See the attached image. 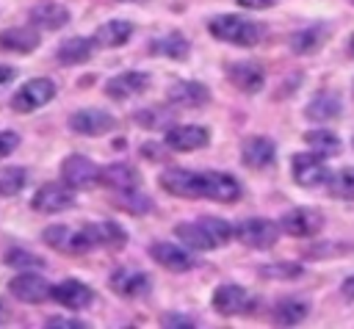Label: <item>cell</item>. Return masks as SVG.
Here are the masks:
<instances>
[{"instance_id": "6da1fadb", "label": "cell", "mask_w": 354, "mask_h": 329, "mask_svg": "<svg viewBox=\"0 0 354 329\" xmlns=\"http://www.w3.org/2000/svg\"><path fill=\"white\" fill-rule=\"evenodd\" d=\"M207 30L218 39V41H230L238 47H254L260 41L263 28L252 19H243L238 14H218L207 22Z\"/></svg>"}, {"instance_id": "7a4b0ae2", "label": "cell", "mask_w": 354, "mask_h": 329, "mask_svg": "<svg viewBox=\"0 0 354 329\" xmlns=\"http://www.w3.org/2000/svg\"><path fill=\"white\" fill-rule=\"evenodd\" d=\"M329 169L324 163V155L318 152H301V155H293V180L301 185V188H321L329 182Z\"/></svg>"}, {"instance_id": "3957f363", "label": "cell", "mask_w": 354, "mask_h": 329, "mask_svg": "<svg viewBox=\"0 0 354 329\" xmlns=\"http://www.w3.org/2000/svg\"><path fill=\"white\" fill-rule=\"evenodd\" d=\"M53 97H55V83L47 80V77H33V80H28V83L11 97V108L19 111V113H30V111L47 105Z\"/></svg>"}, {"instance_id": "277c9868", "label": "cell", "mask_w": 354, "mask_h": 329, "mask_svg": "<svg viewBox=\"0 0 354 329\" xmlns=\"http://www.w3.org/2000/svg\"><path fill=\"white\" fill-rule=\"evenodd\" d=\"M160 188H166L171 196H183V199H202V171H191V169H166L158 177Z\"/></svg>"}, {"instance_id": "5b68a950", "label": "cell", "mask_w": 354, "mask_h": 329, "mask_svg": "<svg viewBox=\"0 0 354 329\" xmlns=\"http://www.w3.org/2000/svg\"><path fill=\"white\" fill-rule=\"evenodd\" d=\"M202 199L213 202H238L241 199V182L227 171H202Z\"/></svg>"}, {"instance_id": "8992f818", "label": "cell", "mask_w": 354, "mask_h": 329, "mask_svg": "<svg viewBox=\"0 0 354 329\" xmlns=\"http://www.w3.org/2000/svg\"><path fill=\"white\" fill-rule=\"evenodd\" d=\"M277 224L271 221V218H246V221H241L238 227H235V238L241 241V243H246V246H252V249H268V246H274L277 243Z\"/></svg>"}, {"instance_id": "52a82bcc", "label": "cell", "mask_w": 354, "mask_h": 329, "mask_svg": "<svg viewBox=\"0 0 354 329\" xmlns=\"http://www.w3.org/2000/svg\"><path fill=\"white\" fill-rule=\"evenodd\" d=\"M41 241L58 252H69V254H80V252H88L91 249V241L86 235V229H69L66 224H55V227H47L41 232Z\"/></svg>"}, {"instance_id": "ba28073f", "label": "cell", "mask_w": 354, "mask_h": 329, "mask_svg": "<svg viewBox=\"0 0 354 329\" xmlns=\"http://www.w3.org/2000/svg\"><path fill=\"white\" fill-rule=\"evenodd\" d=\"M61 177L69 188H91L94 182H100V166L86 155H69L61 163Z\"/></svg>"}, {"instance_id": "9c48e42d", "label": "cell", "mask_w": 354, "mask_h": 329, "mask_svg": "<svg viewBox=\"0 0 354 329\" xmlns=\"http://www.w3.org/2000/svg\"><path fill=\"white\" fill-rule=\"evenodd\" d=\"M72 205H75V196L69 185H58V182H44L30 199V207L36 213H61Z\"/></svg>"}, {"instance_id": "30bf717a", "label": "cell", "mask_w": 354, "mask_h": 329, "mask_svg": "<svg viewBox=\"0 0 354 329\" xmlns=\"http://www.w3.org/2000/svg\"><path fill=\"white\" fill-rule=\"evenodd\" d=\"M279 227H282L288 235H293V238H313V235L321 232L324 216L315 213V210H310V207H296V210H288V213L282 216Z\"/></svg>"}, {"instance_id": "8fae6325", "label": "cell", "mask_w": 354, "mask_h": 329, "mask_svg": "<svg viewBox=\"0 0 354 329\" xmlns=\"http://www.w3.org/2000/svg\"><path fill=\"white\" fill-rule=\"evenodd\" d=\"M69 127L80 135H105L116 127V119L105 111H97V108H86V111H77L69 116Z\"/></svg>"}, {"instance_id": "7c38bea8", "label": "cell", "mask_w": 354, "mask_h": 329, "mask_svg": "<svg viewBox=\"0 0 354 329\" xmlns=\"http://www.w3.org/2000/svg\"><path fill=\"white\" fill-rule=\"evenodd\" d=\"M207 138H210V133L205 127H199V124H174V127L166 130L163 144L169 149H174V152H191V149L205 147Z\"/></svg>"}, {"instance_id": "4fadbf2b", "label": "cell", "mask_w": 354, "mask_h": 329, "mask_svg": "<svg viewBox=\"0 0 354 329\" xmlns=\"http://www.w3.org/2000/svg\"><path fill=\"white\" fill-rule=\"evenodd\" d=\"M8 290H11V296H17L19 301H28V304H39L41 299L50 296V285H47V279L39 276V274H33V271L14 276V279L8 282Z\"/></svg>"}, {"instance_id": "5bb4252c", "label": "cell", "mask_w": 354, "mask_h": 329, "mask_svg": "<svg viewBox=\"0 0 354 329\" xmlns=\"http://www.w3.org/2000/svg\"><path fill=\"white\" fill-rule=\"evenodd\" d=\"M50 296H53L58 304H64L66 310H83V307H88L91 299H94L91 288L83 285V282H77V279H64V282H58L55 288H50Z\"/></svg>"}, {"instance_id": "9a60e30c", "label": "cell", "mask_w": 354, "mask_h": 329, "mask_svg": "<svg viewBox=\"0 0 354 329\" xmlns=\"http://www.w3.org/2000/svg\"><path fill=\"white\" fill-rule=\"evenodd\" d=\"M249 301H252L249 293H246L241 285H232V282L221 285V288L213 293V307H216V312H221V315H241V312H246V310L252 307Z\"/></svg>"}, {"instance_id": "2e32d148", "label": "cell", "mask_w": 354, "mask_h": 329, "mask_svg": "<svg viewBox=\"0 0 354 329\" xmlns=\"http://www.w3.org/2000/svg\"><path fill=\"white\" fill-rule=\"evenodd\" d=\"M227 77H230V83L235 88H241L246 94H257L263 88V83H266V75L254 61H238V64L227 66Z\"/></svg>"}, {"instance_id": "e0dca14e", "label": "cell", "mask_w": 354, "mask_h": 329, "mask_svg": "<svg viewBox=\"0 0 354 329\" xmlns=\"http://www.w3.org/2000/svg\"><path fill=\"white\" fill-rule=\"evenodd\" d=\"M147 86H149V77L144 72H122L105 83V94L111 100H130V97L141 94Z\"/></svg>"}, {"instance_id": "ac0fdd59", "label": "cell", "mask_w": 354, "mask_h": 329, "mask_svg": "<svg viewBox=\"0 0 354 329\" xmlns=\"http://www.w3.org/2000/svg\"><path fill=\"white\" fill-rule=\"evenodd\" d=\"M243 163L252 166V169H268L277 158V147L271 138L266 135H254V138H246L243 141Z\"/></svg>"}, {"instance_id": "d6986e66", "label": "cell", "mask_w": 354, "mask_h": 329, "mask_svg": "<svg viewBox=\"0 0 354 329\" xmlns=\"http://www.w3.org/2000/svg\"><path fill=\"white\" fill-rule=\"evenodd\" d=\"M169 102L174 105H191V108H199L210 100V91L207 86H202L199 80H177L171 88H169Z\"/></svg>"}, {"instance_id": "ffe728a7", "label": "cell", "mask_w": 354, "mask_h": 329, "mask_svg": "<svg viewBox=\"0 0 354 329\" xmlns=\"http://www.w3.org/2000/svg\"><path fill=\"white\" fill-rule=\"evenodd\" d=\"M149 257H152L158 265L169 268V271H188V268L194 265V257H191L185 249L174 246V243H155V246L149 249Z\"/></svg>"}, {"instance_id": "44dd1931", "label": "cell", "mask_w": 354, "mask_h": 329, "mask_svg": "<svg viewBox=\"0 0 354 329\" xmlns=\"http://www.w3.org/2000/svg\"><path fill=\"white\" fill-rule=\"evenodd\" d=\"M149 53H152V55H160V58L183 61V58H188L191 44H188V39H185L183 33H163V36H155V39H152Z\"/></svg>"}, {"instance_id": "7402d4cb", "label": "cell", "mask_w": 354, "mask_h": 329, "mask_svg": "<svg viewBox=\"0 0 354 329\" xmlns=\"http://www.w3.org/2000/svg\"><path fill=\"white\" fill-rule=\"evenodd\" d=\"M111 288L124 299H138L149 290V276L141 271H116L111 276Z\"/></svg>"}, {"instance_id": "603a6c76", "label": "cell", "mask_w": 354, "mask_h": 329, "mask_svg": "<svg viewBox=\"0 0 354 329\" xmlns=\"http://www.w3.org/2000/svg\"><path fill=\"white\" fill-rule=\"evenodd\" d=\"M39 33L33 28H8L0 33V47L8 53H33L39 47Z\"/></svg>"}, {"instance_id": "cb8c5ba5", "label": "cell", "mask_w": 354, "mask_h": 329, "mask_svg": "<svg viewBox=\"0 0 354 329\" xmlns=\"http://www.w3.org/2000/svg\"><path fill=\"white\" fill-rule=\"evenodd\" d=\"M30 22L36 28H44V30H58L69 22V11L58 3H41V6L30 8Z\"/></svg>"}, {"instance_id": "d4e9b609", "label": "cell", "mask_w": 354, "mask_h": 329, "mask_svg": "<svg viewBox=\"0 0 354 329\" xmlns=\"http://www.w3.org/2000/svg\"><path fill=\"white\" fill-rule=\"evenodd\" d=\"M130 36H133V25H130L127 19H111V22H105V25L97 28L94 44H97V47H119V44H124Z\"/></svg>"}, {"instance_id": "484cf974", "label": "cell", "mask_w": 354, "mask_h": 329, "mask_svg": "<svg viewBox=\"0 0 354 329\" xmlns=\"http://www.w3.org/2000/svg\"><path fill=\"white\" fill-rule=\"evenodd\" d=\"M100 182H105L113 191H127V188L138 185V171L127 163H111L100 171Z\"/></svg>"}, {"instance_id": "4316f807", "label": "cell", "mask_w": 354, "mask_h": 329, "mask_svg": "<svg viewBox=\"0 0 354 329\" xmlns=\"http://www.w3.org/2000/svg\"><path fill=\"white\" fill-rule=\"evenodd\" d=\"M174 235L188 246V249H196V252H207V249H216V241L213 235L202 227V221H194V224H177L174 227Z\"/></svg>"}, {"instance_id": "83f0119b", "label": "cell", "mask_w": 354, "mask_h": 329, "mask_svg": "<svg viewBox=\"0 0 354 329\" xmlns=\"http://www.w3.org/2000/svg\"><path fill=\"white\" fill-rule=\"evenodd\" d=\"M340 113V97L332 91H321L307 102V119L313 122H329Z\"/></svg>"}, {"instance_id": "f1b7e54d", "label": "cell", "mask_w": 354, "mask_h": 329, "mask_svg": "<svg viewBox=\"0 0 354 329\" xmlns=\"http://www.w3.org/2000/svg\"><path fill=\"white\" fill-rule=\"evenodd\" d=\"M307 312H310V304L304 299H282L274 307V323L277 326H296L307 318Z\"/></svg>"}, {"instance_id": "f546056e", "label": "cell", "mask_w": 354, "mask_h": 329, "mask_svg": "<svg viewBox=\"0 0 354 329\" xmlns=\"http://www.w3.org/2000/svg\"><path fill=\"white\" fill-rule=\"evenodd\" d=\"M83 229H86L91 246H122V243L127 241L124 229L116 227V224H111V221H102V224H86Z\"/></svg>"}, {"instance_id": "4dcf8cb0", "label": "cell", "mask_w": 354, "mask_h": 329, "mask_svg": "<svg viewBox=\"0 0 354 329\" xmlns=\"http://www.w3.org/2000/svg\"><path fill=\"white\" fill-rule=\"evenodd\" d=\"M326 41V28L321 25H313V28H301L290 36V50L299 53V55H310L315 53L321 44Z\"/></svg>"}, {"instance_id": "1f68e13d", "label": "cell", "mask_w": 354, "mask_h": 329, "mask_svg": "<svg viewBox=\"0 0 354 329\" xmlns=\"http://www.w3.org/2000/svg\"><path fill=\"white\" fill-rule=\"evenodd\" d=\"M91 44H94V41H88V39H83V36L66 39V41L58 47L55 58H58L64 66H72V64H83V61H88V55H91Z\"/></svg>"}, {"instance_id": "d6a6232c", "label": "cell", "mask_w": 354, "mask_h": 329, "mask_svg": "<svg viewBox=\"0 0 354 329\" xmlns=\"http://www.w3.org/2000/svg\"><path fill=\"white\" fill-rule=\"evenodd\" d=\"M116 205H119V207H124V210H127V213H133V216H144V213H149V210L155 207V205H152V199H149L147 194L136 191V188L119 191Z\"/></svg>"}, {"instance_id": "836d02e7", "label": "cell", "mask_w": 354, "mask_h": 329, "mask_svg": "<svg viewBox=\"0 0 354 329\" xmlns=\"http://www.w3.org/2000/svg\"><path fill=\"white\" fill-rule=\"evenodd\" d=\"M304 141L313 147V152H318L324 158H332V155L340 152V138L332 135V133H326V130H313V133L304 135Z\"/></svg>"}, {"instance_id": "e575fe53", "label": "cell", "mask_w": 354, "mask_h": 329, "mask_svg": "<svg viewBox=\"0 0 354 329\" xmlns=\"http://www.w3.org/2000/svg\"><path fill=\"white\" fill-rule=\"evenodd\" d=\"M329 194L335 199H354V166H343L335 177H329Z\"/></svg>"}, {"instance_id": "d590c367", "label": "cell", "mask_w": 354, "mask_h": 329, "mask_svg": "<svg viewBox=\"0 0 354 329\" xmlns=\"http://www.w3.org/2000/svg\"><path fill=\"white\" fill-rule=\"evenodd\" d=\"M28 174L22 166H11V169H0V196H14L22 191Z\"/></svg>"}, {"instance_id": "8d00e7d4", "label": "cell", "mask_w": 354, "mask_h": 329, "mask_svg": "<svg viewBox=\"0 0 354 329\" xmlns=\"http://www.w3.org/2000/svg\"><path fill=\"white\" fill-rule=\"evenodd\" d=\"M3 260H6V265H11V268H28V271L44 268V260H41L39 254L28 252V249H8Z\"/></svg>"}, {"instance_id": "74e56055", "label": "cell", "mask_w": 354, "mask_h": 329, "mask_svg": "<svg viewBox=\"0 0 354 329\" xmlns=\"http://www.w3.org/2000/svg\"><path fill=\"white\" fill-rule=\"evenodd\" d=\"M199 221H202V227L213 235L216 246H224V243L232 238V227H230L227 221H221V218H216V216H205V218H199Z\"/></svg>"}, {"instance_id": "f35d334b", "label": "cell", "mask_w": 354, "mask_h": 329, "mask_svg": "<svg viewBox=\"0 0 354 329\" xmlns=\"http://www.w3.org/2000/svg\"><path fill=\"white\" fill-rule=\"evenodd\" d=\"M263 276H277V279H296L301 274V265H293V263H277V265H266L260 268Z\"/></svg>"}, {"instance_id": "ab89813d", "label": "cell", "mask_w": 354, "mask_h": 329, "mask_svg": "<svg viewBox=\"0 0 354 329\" xmlns=\"http://www.w3.org/2000/svg\"><path fill=\"white\" fill-rule=\"evenodd\" d=\"M136 122H138L141 127H149V130H155V127H166V116H163L160 108L138 111V113H136Z\"/></svg>"}, {"instance_id": "60d3db41", "label": "cell", "mask_w": 354, "mask_h": 329, "mask_svg": "<svg viewBox=\"0 0 354 329\" xmlns=\"http://www.w3.org/2000/svg\"><path fill=\"white\" fill-rule=\"evenodd\" d=\"M19 147V135L14 130H0V158L11 155Z\"/></svg>"}, {"instance_id": "b9f144b4", "label": "cell", "mask_w": 354, "mask_h": 329, "mask_svg": "<svg viewBox=\"0 0 354 329\" xmlns=\"http://www.w3.org/2000/svg\"><path fill=\"white\" fill-rule=\"evenodd\" d=\"M163 326H169V329H191V326H196L188 315H177V312H169V315H163Z\"/></svg>"}, {"instance_id": "7bdbcfd3", "label": "cell", "mask_w": 354, "mask_h": 329, "mask_svg": "<svg viewBox=\"0 0 354 329\" xmlns=\"http://www.w3.org/2000/svg\"><path fill=\"white\" fill-rule=\"evenodd\" d=\"M47 329H83L86 323L77 318H47Z\"/></svg>"}, {"instance_id": "ee69618b", "label": "cell", "mask_w": 354, "mask_h": 329, "mask_svg": "<svg viewBox=\"0 0 354 329\" xmlns=\"http://www.w3.org/2000/svg\"><path fill=\"white\" fill-rule=\"evenodd\" d=\"M17 77V69L14 66H3L0 64V91L6 88V86H11V80Z\"/></svg>"}, {"instance_id": "f6af8a7d", "label": "cell", "mask_w": 354, "mask_h": 329, "mask_svg": "<svg viewBox=\"0 0 354 329\" xmlns=\"http://www.w3.org/2000/svg\"><path fill=\"white\" fill-rule=\"evenodd\" d=\"M238 6H243V8H268L274 0H235Z\"/></svg>"}, {"instance_id": "bcb514c9", "label": "cell", "mask_w": 354, "mask_h": 329, "mask_svg": "<svg viewBox=\"0 0 354 329\" xmlns=\"http://www.w3.org/2000/svg\"><path fill=\"white\" fill-rule=\"evenodd\" d=\"M340 293L348 299V301H354V276H348V279H343V285H340Z\"/></svg>"}, {"instance_id": "7dc6e473", "label": "cell", "mask_w": 354, "mask_h": 329, "mask_svg": "<svg viewBox=\"0 0 354 329\" xmlns=\"http://www.w3.org/2000/svg\"><path fill=\"white\" fill-rule=\"evenodd\" d=\"M348 55H354V36H351V41H348Z\"/></svg>"}, {"instance_id": "c3c4849f", "label": "cell", "mask_w": 354, "mask_h": 329, "mask_svg": "<svg viewBox=\"0 0 354 329\" xmlns=\"http://www.w3.org/2000/svg\"><path fill=\"white\" fill-rule=\"evenodd\" d=\"M122 3H133V0H122Z\"/></svg>"}, {"instance_id": "681fc988", "label": "cell", "mask_w": 354, "mask_h": 329, "mask_svg": "<svg viewBox=\"0 0 354 329\" xmlns=\"http://www.w3.org/2000/svg\"><path fill=\"white\" fill-rule=\"evenodd\" d=\"M351 3H354V0H351Z\"/></svg>"}]
</instances>
